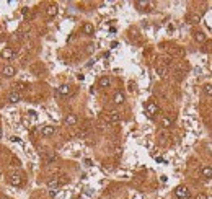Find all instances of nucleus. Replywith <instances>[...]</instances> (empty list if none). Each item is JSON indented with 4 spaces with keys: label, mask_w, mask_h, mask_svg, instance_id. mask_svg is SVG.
<instances>
[{
    "label": "nucleus",
    "mask_w": 212,
    "mask_h": 199,
    "mask_svg": "<svg viewBox=\"0 0 212 199\" xmlns=\"http://www.w3.org/2000/svg\"><path fill=\"white\" fill-rule=\"evenodd\" d=\"M110 83H111L110 77H101L100 80H98V87H101V88H106V87H110Z\"/></svg>",
    "instance_id": "obj_13"
},
{
    "label": "nucleus",
    "mask_w": 212,
    "mask_h": 199,
    "mask_svg": "<svg viewBox=\"0 0 212 199\" xmlns=\"http://www.w3.org/2000/svg\"><path fill=\"white\" fill-rule=\"evenodd\" d=\"M56 194H57V191H51V193H49V196H51V197H54Z\"/></svg>",
    "instance_id": "obj_26"
},
{
    "label": "nucleus",
    "mask_w": 212,
    "mask_h": 199,
    "mask_svg": "<svg viewBox=\"0 0 212 199\" xmlns=\"http://www.w3.org/2000/svg\"><path fill=\"white\" fill-rule=\"evenodd\" d=\"M57 186H60V179H57V178H52L51 181H48V188H57Z\"/></svg>",
    "instance_id": "obj_17"
},
{
    "label": "nucleus",
    "mask_w": 212,
    "mask_h": 199,
    "mask_svg": "<svg viewBox=\"0 0 212 199\" xmlns=\"http://www.w3.org/2000/svg\"><path fill=\"white\" fill-rule=\"evenodd\" d=\"M201 176L204 179H210L212 178V167H209V165H206V167L201 168Z\"/></svg>",
    "instance_id": "obj_3"
},
{
    "label": "nucleus",
    "mask_w": 212,
    "mask_h": 199,
    "mask_svg": "<svg viewBox=\"0 0 212 199\" xmlns=\"http://www.w3.org/2000/svg\"><path fill=\"white\" fill-rule=\"evenodd\" d=\"M54 132H56V127H54V126H44V127L41 129V134L44 136V137H49V136H52Z\"/></svg>",
    "instance_id": "obj_7"
},
{
    "label": "nucleus",
    "mask_w": 212,
    "mask_h": 199,
    "mask_svg": "<svg viewBox=\"0 0 212 199\" xmlns=\"http://www.w3.org/2000/svg\"><path fill=\"white\" fill-rule=\"evenodd\" d=\"M57 12H59L57 5H49V7H48V10H46V13H48V16H51V18L57 15Z\"/></svg>",
    "instance_id": "obj_12"
},
{
    "label": "nucleus",
    "mask_w": 212,
    "mask_h": 199,
    "mask_svg": "<svg viewBox=\"0 0 212 199\" xmlns=\"http://www.w3.org/2000/svg\"><path fill=\"white\" fill-rule=\"evenodd\" d=\"M196 199H207V196H206L204 193H199V194L196 196Z\"/></svg>",
    "instance_id": "obj_24"
},
{
    "label": "nucleus",
    "mask_w": 212,
    "mask_h": 199,
    "mask_svg": "<svg viewBox=\"0 0 212 199\" xmlns=\"http://www.w3.org/2000/svg\"><path fill=\"white\" fill-rule=\"evenodd\" d=\"M2 74H3V77H7V78H12L13 75L16 74V69L13 67V65H5L2 70Z\"/></svg>",
    "instance_id": "obj_2"
},
{
    "label": "nucleus",
    "mask_w": 212,
    "mask_h": 199,
    "mask_svg": "<svg viewBox=\"0 0 212 199\" xmlns=\"http://www.w3.org/2000/svg\"><path fill=\"white\" fill-rule=\"evenodd\" d=\"M108 121H110V122H114V124H116V122L121 121V114H119L117 111H110V113H108Z\"/></svg>",
    "instance_id": "obj_4"
},
{
    "label": "nucleus",
    "mask_w": 212,
    "mask_h": 199,
    "mask_svg": "<svg viewBox=\"0 0 212 199\" xmlns=\"http://www.w3.org/2000/svg\"><path fill=\"white\" fill-rule=\"evenodd\" d=\"M113 101H114L116 105H122V103H124V93H122V92L114 93V96H113Z\"/></svg>",
    "instance_id": "obj_10"
},
{
    "label": "nucleus",
    "mask_w": 212,
    "mask_h": 199,
    "mask_svg": "<svg viewBox=\"0 0 212 199\" xmlns=\"http://www.w3.org/2000/svg\"><path fill=\"white\" fill-rule=\"evenodd\" d=\"M162 124H163V127H170V126H171V119H170V118H163Z\"/></svg>",
    "instance_id": "obj_21"
},
{
    "label": "nucleus",
    "mask_w": 212,
    "mask_h": 199,
    "mask_svg": "<svg viewBox=\"0 0 212 199\" xmlns=\"http://www.w3.org/2000/svg\"><path fill=\"white\" fill-rule=\"evenodd\" d=\"M0 139H2V129H0Z\"/></svg>",
    "instance_id": "obj_27"
},
{
    "label": "nucleus",
    "mask_w": 212,
    "mask_h": 199,
    "mask_svg": "<svg viewBox=\"0 0 212 199\" xmlns=\"http://www.w3.org/2000/svg\"><path fill=\"white\" fill-rule=\"evenodd\" d=\"M199 21H201V15H197V13L191 15V23H199Z\"/></svg>",
    "instance_id": "obj_22"
},
{
    "label": "nucleus",
    "mask_w": 212,
    "mask_h": 199,
    "mask_svg": "<svg viewBox=\"0 0 212 199\" xmlns=\"http://www.w3.org/2000/svg\"><path fill=\"white\" fill-rule=\"evenodd\" d=\"M202 90H204V93L207 95V96H212V85L210 83H206Z\"/></svg>",
    "instance_id": "obj_19"
},
{
    "label": "nucleus",
    "mask_w": 212,
    "mask_h": 199,
    "mask_svg": "<svg viewBox=\"0 0 212 199\" xmlns=\"http://www.w3.org/2000/svg\"><path fill=\"white\" fill-rule=\"evenodd\" d=\"M57 93L59 95H69L70 93V87L69 85H60V87L57 88Z\"/></svg>",
    "instance_id": "obj_16"
},
{
    "label": "nucleus",
    "mask_w": 212,
    "mask_h": 199,
    "mask_svg": "<svg viewBox=\"0 0 212 199\" xmlns=\"http://www.w3.org/2000/svg\"><path fill=\"white\" fill-rule=\"evenodd\" d=\"M158 111H160L158 105H155V103H149V105H147V114L149 116H155Z\"/></svg>",
    "instance_id": "obj_5"
},
{
    "label": "nucleus",
    "mask_w": 212,
    "mask_h": 199,
    "mask_svg": "<svg viewBox=\"0 0 212 199\" xmlns=\"http://www.w3.org/2000/svg\"><path fill=\"white\" fill-rule=\"evenodd\" d=\"M194 39L197 42H204L206 41V34H204V33H201V31H197V33H194Z\"/></svg>",
    "instance_id": "obj_18"
},
{
    "label": "nucleus",
    "mask_w": 212,
    "mask_h": 199,
    "mask_svg": "<svg viewBox=\"0 0 212 199\" xmlns=\"http://www.w3.org/2000/svg\"><path fill=\"white\" fill-rule=\"evenodd\" d=\"M188 194H189V189L185 184H180V186L175 188V196L178 199H185V197H188Z\"/></svg>",
    "instance_id": "obj_1"
},
{
    "label": "nucleus",
    "mask_w": 212,
    "mask_h": 199,
    "mask_svg": "<svg viewBox=\"0 0 212 199\" xmlns=\"http://www.w3.org/2000/svg\"><path fill=\"white\" fill-rule=\"evenodd\" d=\"M21 183H23V179L20 175H12L10 176V184L12 186H21Z\"/></svg>",
    "instance_id": "obj_8"
},
{
    "label": "nucleus",
    "mask_w": 212,
    "mask_h": 199,
    "mask_svg": "<svg viewBox=\"0 0 212 199\" xmlns=\"http://www.w3.org/2000/svg\"><path fill=\"white\" fill-rule=\"evenodd\" d=\"M8 101H10V103H18V101H21V95L18 93V92H12L10 95H8Z\"/></svg>",
    "instance_id": "obj_9"
},
{
    "label": "nucleus",
    "mask_w": 212,
    "mask_h": 199,
    "mask_svg": "<svg viewBox=\"0 0 212 199\" xmlns=\"http://www.w3.org/2000/svg\"><path fill=\"white\" fill-rule=\"evenodd\" d=\"M135 7L139 8V10H147V7H152V3L150 2H135Z\"/></svg>",
    "instance_id": "obj_15"
},
{
    "label": "nucleus",
    "mask_w": 212,
    "mask_h": 199,
    "mask_svg": "<svg viewBox=\"0 0 212 199\" xmlns=\"http://www.w3.org/2000/svg\"><path fill=\"white\" fill-rule=\"evenodd\" d=\"M210 157H212V152H210Z\"/></svg>",
    "instance_id": "obj_29"
},
{
    "label": "nucleus",
    "mask_w": 212,
    "mask_h": 199,
    "mask_svg": "<svg viewBox=\"0 0 212 199\" xmlns=\"http://www.w3.org/2000/svg\"><path fill=\"white\" fill-rule=\"evenodd\" d=\"M157 74L160 75V77H165V75H167V69L162 67V65H158V67H157Z\"/></svg>",
    "instance_id": "obj_20"
},
{
    "label": "nucleus",
    "mask_w": 212,
    "mask_h": 199,
    "mask_svg": "<svg viewBox=\"0 0 212 199\" xmlns=\"http://www.w3.org/2000/svg\"><path fill=\"white\" fill-rule=\"evenodd\" d=\"M2 199H10V197H5V196H3V197H2Z\"/></svg>",
    "instance_id": "obj_28"
},
{
    "label": "nucleus",
    "mask_w": 212,
    "mask_h": 199,
    "mask_svg": "<svg viewBox=\"0 0 212 199\" xmlns=\"http://www.w3.org/2000/svg\"><path fill=\"white\" fill-rule=\"evenodd\" d=\"M83 33L85 34H93V33H95V28H93L92 23H85L83 25Z\"/></svg>",
    "instance_id": "obj_14"
},
{
    "label": "nucleus",
    "mask_w": 212,
    "mask_h": 199,
    "mask_svg": "<svg viewBox=\"0 0 212 199\" xmlns=\"http://www.w3.org/2000/svg\"><path fill=\"white\" fill-rule=\"evenodd\" d=\"M64 122H65V126H75V124H77V116L70 113V114H67V116H65Z\"/></svg>",
    "instance_id": "obj_6"
},
{
    "label": "nucleus",
    "mask_w": 212,
    "mask_h": 199,
    "mask_svg": "<svg viewBox=\"0 0 212 199\" xmlns=\"http://www.w3.org/2000/svg\"><path fill=\"white\" fill-rule=\"evenodd\" d=\"M12 142H20V139H18L16 136H13V137H12Z\"/></svg>",
    "instance_id": "obj_25"
},
{
    "label": "nucleus",
    "mask_w": 212,
    "mask_h": 199,
    "mask_svg": "<svg viewBox=\"0 0 212 199\" xmlns=\"http://www.w3.org/2000/svg\"><path fill=\"white\" fill-rule=\"evenodd\" d=\"M28 12H30V8H28V7H23V8H21V15H23V16H26Z\"/></svg>",
    "instance_id": "obj_23"
},
{
    "label": "nucleus",
    "mask_w": 212,
    "mask_h": 199,
    "mask_svg": "<svg viewBox=\"0 0 212 199\" xmlns=\"http://www.w3.org/2000/svg\"><path fill=\"white\" fill-rule=\"evenodd\" d=\"M13 57V51L10 49V47H5V49L2 51V59H5V60H10Z\"/></svg>",
    "instance_id": "obj_11"
}]
</instances>
